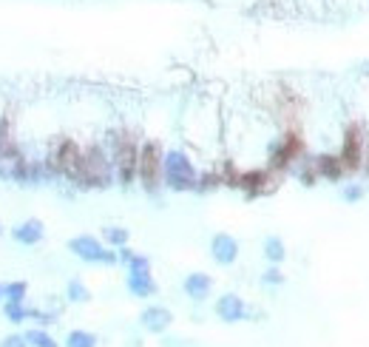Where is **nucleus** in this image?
<instances>
[{"instance_id": "obj_1", "label": "nucleus", "mask_w": 369, "mask_h": 347, "mask_svg": "<svg viewBox=\"0 0 369 347\" xmlns=\"http://www.w3.org/2000/svg\"><path fill=\"white\" fill-rule=\"evenodd\" d=\"M162 185H168L171 191H180V194L196 191V185H199V171H196L193 160L180 148H171L162 157Z\"/></svg>"}, {"instance_id": "obj_2", "label": "nucleus", "mask_w": 369, "mask_h": 347, "mask_svg": "<svg viewBox=\"0 0 369 347\" xmlns=\"http://www.w3.org/2000/svg\"><path fill=\"white\" fill-rule=\"evenodd\" d=\"M111 180H114V162H111V157L105 154V148L88 145L83 151V165H80L77 182L80 185H88V188H105V185H111Z\"/></svg>"}, {"instance_id": "obj_3", "label": "nucleus", "mask_w": 369, "mask_h": 347, "mask_svg": "<svg viewBox=\"0 0 369 347\" xmlns=\"http://www.w3.org/2000/svg\"><path fill=\"white\" fill-rule=\"evenodd\" d=\"M111 162H114V174L123 185H131L137 180V162H140V145L134 143V137L114 134L111 140Z\"/></svg>"}, {"instance_id": "obj_4", "label": "nucleus", "mask_w": 369, "mask_h": 347, "mask_svg": "<svg viewBox=\"0 0 369 347\" xmlns=\"http://www.w3.org/2000/svg\"><path fill=\"white\" fill-rule=\"evenodd\" d=\"M162 148L160 143H142L140 145V162H137V177L145 191H160L162 185Z\"/></svg>"}, {"instance_id": "obj_5", "label": "nucleus", "mask_w": 369, "mask_h": 347, "mask_svg": "<svg viewBox=\"0 0 369 347\" xmlns=\"http://www.w3.org/2000/svg\"><path fill=\"white\" fill-rule=\"evenodd\" d=\"M68 251L77 259L88 262V265H117L120 262L117 259V251H108L97 237H88V234H80V237L68 239Z\"/></svg>"}, {"instance_id": "obj_6", "label": "nucleus", "mask_w": 369, "mask_h": 347, "mask_svg": "<svg viewBox=\"0 0 369 347\" xmlns=\"http://www.w3.org/2000/svg\"><path fill=\"white\" fill-rule=\"evenodd\" d=\"M301 154H304L301 137H298L296 131H287V134L270 148V162H267V168L276 171V174H281V171H287L296 160H301Z\"/></svg>"}, {"instance_id": "obj_7", "label": "nucleus", "mask_w": 369, "mask_h": 347, "mask_svg": "<svg viewBox=\"0 0 369 347\" xmlns=\"http://www.w3.org/2000/svg\"><path fill=\"white\" fill-rule=\"evenodd\" d=\"M279 174L270 168H253V171H241L236 180V188H241L247 197H264L270 191H276Z\"/></svg>"}, {"instance_id": "obj_8", "label": "nucleus", "mask_w": 369, "mask_h": 347, "mask_svg": "<svg viewBox=\"0 0 369 347\" xmlns=\"http://www.w3.org/2000/svg\"><path fill=\"white\" fill-rule=\"evenodd\" d=\"M338 160H341L344 171H358L364 165V128L361 125H350L347 128Z\"/></svg>"}, {"instance_id": "obj_9", "label": "nucleus", "mask_w": 369, "mask_h": 347, "mask_svg": "<svg viewBox=\"0 0 369 347\" xmlns=\"http://www.w3.org/2000/svg\"><path fill=\"white\" fill-rule=\"evenodd\" d=\"M43 237H46V225H43L40 219H23V222H17V225L11 228V239H14L17 245H23V248L40 245Z\"/></svg>"}, {"instance_id": "obj_10", "label": "nucleus", "mask_w": 369, "mask_h": 347, "mask_svg": "<svg viewBox=\"0 0 369 347\" xmlns=\"http://www.w3.org/2000/svg\"><path fill=\"white\" fill-rule=\"evenodd\" d=\"M210 257L216 265H233L239 259V242L230 234H216L210 239Z\"/></svg>"}, {"instance_id": "obj_11", "label": "nucleus", "mask_w": 369, "mask_h": 347, "mask_svg": "<svg viewBox=\"0 0 369 347\" xmlns=\"http://www.w3.org/2000/svg\"><path fill=\"white\" fill-rule=\"evenodd\" d=\"M216 316H219L222 322H227V325L241 322V319H247V305H244L241 296L224 294V296H219V302H216Z\"/></svg>"}, {"instance_id": "obj_12", "label": "nucleus", "mask_w": 369, "mask_h": 347, "mask_svg": "<svg viewBox=\"0 0 369 347\" xmlns=\"http://www.w3.org/2000/svg\"><path fill=\"white\" fill-rule=\"evenodd\" d=\"M140 322H142V328L151 331V333H165V331L171 328V322H174V314H171L168 308H162V305H151V308L142 311Z\"/></svg>"}, {"instance_id": "obj_13", "label": "nucleus", "mask_w": 369, "mask_h": 347, "mask_svg": "<svg viewBox=\"0 0 369 347\" xmlns=\"http://www.w3.org/2000/svg\"><path fill=\"white\" fill-rule=\"evenodd\" d=\"M182 288H184V296H190L193 302H204L210 296V291H213V279L207 274L196 271V274H187L184 276Z\"/></svg>"}, {"instance_id": "obj_14", "label": "nucleus", "mask_w": 369, "mask_h": 347, "mask_svg": "<svg viewBox=\"0 0 369 347\" xmlns=\"http://www.w3.org/2000/svg\"><path fill=\"white\" fill-rule=\"evenodd\" d=\"M125 285H128L131 296H137V299H148V296L157 294V282H154L151 274H128Z\"/></svg>"}, {"instance_id": "obj_15", "label": "nucleus", "mask_w": 369, "mask_h": 347, "mask_svg": "<svg viewBox=\"0 0 369 347\" xmlns=\"http://www.w3.org/2000/svg\"><path fill=\"white\" fill-rule=\"evenodd\" d=\"M316 174H318V177H327V180H341L344 165H341V160H338V157H333V154H321V157L316 160Z\"/></svg>"}, {"instance_id": "obj_16", "label": "nucleus", "mask_w": 369, "mask_h": 347, "mask_svg": "<svg viewBox=\"0 0 369 347\" xmlns=\"http://www.w3.org/2000/svg\"><path fill=\"white\" fill-rule=\"evenodd\" d=\"M264 257H267V262H273V265L284 262V257H287L284 242H281L279 237H267V239H264Z\"/></svg>"}, {"instance_id": "obj_17", "label": "nucleus", "mask_w": 369, "mask_h": 347, "mask_svg": "<svg viewBox=\"0 0 369 347\" xmlns=\"http://www.w3.org/2000/svg\"><path fill=\"white\" fill-rule=\"evenodd\" d=\"M28 296V285L14 279V282H6L3 285V302H26Z\"/></svg>"}, {"instance_id": "obj_18", "label": "nucleus", "mask_w": 369, "mask_h": 347, "mask_svg": "<svg viewBox=\"0 0 369 347\" xmlns=\"http://www.w3.org/2000/svg\"><path fill=\"white\" fill-rule=\"evenodd\" d=\"M3 314H6V319L14 322V325L31 319V308H26V302H6V305H3Z\"/></svg>"}, {"instance_id": "obj_19", "label": "nucleus", "mask_w": 369, "mask_h": 347, "mask_svg": "<svg viewBox=\"0 0 369 347\" xmlns=\"http://www.w3.org/2000/svg\"><path fill=\"white\" fill-rule=\"evenodd\" d=\"M103 237H105V242H108L111 248H123V245H128V239H131L128 228H120V225H108V228L103 231Z\"/></svg>"}, {"instance_id": "obj_20", "label": "nucleus", "mask_w": 369, "mask_h": 347, "mask_svg": "<svg viewBox=\"0 0 369 347\" xmlns=\"http://www.w3.org/2000/svg\"><path fill=\"white\" fill-rule=\"evenodd\" d=\"M66 296H68V302H77V305H83V302H88L91 299V291L80 282V279H71L68 285H66Z\"/></svg>"}, {"instance_id": "obj_21", "label": "nucleus", "mask_w": 369, "mask_h": 347, "mask_svg": "<svg viewBox=\"0 0 369 347\" xmlns=\"http://www.w3.org/2000/svg\"><path fill=\"white\" fill-rule=\"evenodd\" d=\"M26 345H31V347H57V342L43 331V328H31V331H26Z\"/></svg>"}, {"instance_id": "obj_22", "label": "nucleus", "mask_w": 369, "mask_h": 347, "mask_svg": "<svg viewBox=\"0 0 369 347\" xmlns=\"http://www.w3.org/2000/svg\"><path fill=\"white\" fill-rule=\"evenodd\" d=\"M66 347H97V336L88 331H71L66 336Z\"/></svg>"}, {"instance_id": "obj_23", "label": "nucleus", "mask_w": 369, "mask_h": 347, "mask_svg": "<svg viewBox=\"0 0 369 347\" xmlns=\"http://www.w3.org/2000/svg\"><path fill=\"white\" fill-rule=\"evenodd\" d=\"M125 268H128V274H151V259L142 254H134Z\"/></svg>"}, {"instance_id": "obj_24", "label": "nucleus", "mask_w": 369, "mask_h": 347, "mask_svg": "<svg viewBox=\"0 0 369 347\" xmlns=\"http://www.w3.org/2000/svg\"><path fill=\"white\" fill-rule=\"evenodd\" d=\"M261 282H264V285H281V282H284V276H281V271H279V268H270V271H264Z\"/></svg>"}, {"instance_id": "obj_25", "label": "nucleus", "mask_w": 369, "mask_h": 347, "mask_svg": "<svg viewBox=\"0 0 369 347\" xmlns=\"http://www.w3.org/2000/svg\"><path fill=\"white\" fill-rule=\"evenodd\" d=\"M361 197H364V188H358V185H347L344 188V200L347 202H358Z\"/></svg>"}, {"instance_id": "obj_26", "label": "nucleus", "mask_w": 369, "mask_h": 347, "mask_svg": "<svg viewBox=\"0 0 369 347\" xmlns=\"http://www.w3.org/2000/svg\"><path fill=\"white\" fill-rule=\"evenodd\" d=\"M0 347H28V345H26L23 336H6V339L0 342Z\"/></svg>"}, {"instance_id": "obj_27", "label": "nucleus", "mask_w": 369, "mask_h": 347, "mask_svg": "<svg viewBox=\"0 0 369 347\" xmlns=\"http://www.w3.org/2000/svg\"><path fill=\"white\" fill-rule=\"evenodd\" d=\"M364 165H367V171H369V151L364 154Z\"/></svg>"}, {"instance_id": "obj_28", "label": "nucleus", "mask_w": 369, "mask_h": 347, "mask_svg": "<svg viewBox=\"0 0 369 347\" xmlns=\"http://www.w3.org/2000/svg\"><path fill=\"white\" fill-rule=\"evenodd\" d=\"M0 302H3V285H0Z\"/></svg>"}, {"instance_id": "obj_29", "label": "nucleus", "mask_w": 369, "mask_h": 347, "mask_svg": "<svg viewBox=\"0 0 369 347\" xmlns=\"http://www.w3.org/2000/svg\"><path fill=\"white\" fill-rule=\"evenodd\" d=\"M0 237H3V225H0Z\"/></svg>"}]
</instances>
